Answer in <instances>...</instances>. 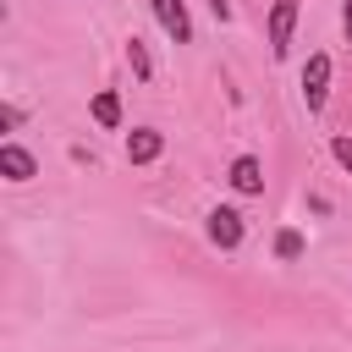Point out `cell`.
Returning a JSON list of instances; mask_svg holds the SVG:
<instances>
[{
  "label": "cell",
  "instance_id": "8fae6325",
  "mask_svg": "<svg viewBox=\"0 0 352 352\" xmlns=\"http://www.w3.org/2000/svg\"><path fill=\"white\" fill-rule=\"evenodd\" d=\"M330 154H336V165L352 176V138H346V132H336V138H330Z\"/></svg>",
  "mask_w": 352,
  "mask_h": 352
},
{
  "label": "cell",
  "instance_id": "5bb4252c",
  "mask_svg": "<svg viewBox=\"0 0 352 352\" xmlns=\"http://www.w3.org/2000/svg\"><path fill=\"white\" fill-rule=\"evenodd\" d=\"M341 33H346V44H352V0L341 6Z\"/></svg>",
  "mask_w": 352,
  "mask_h": 352
},
{
  "label": "cell",
  "instance_id": "ba28073f",
  "mask_svg": "<svg viewBox=\"0 0 352 352\" xmlns=\"http://www.w3.org/2000/svg\"><path fill=\"white\" fill-rule=\"evenodd\" d=\"M88 110H94V121H99V126H104V132H116V126H121V99H116V94H110V88H99V94H94V104H88Z\"/></svg>",
  "mask_w": 352,
  "mask_h": 352
},
{
  "label": "cell",
  "instance_id": "52a82bcc",
  "mask_svg": "<svg viewBox=\"0 0 352 352\" xmlns=\"http://www.w3.org/2000/svg\"><path fill=\"white\" fill-rule=\"evenodd\" d=\"M231 187H236L242 198H258V192H264V165H258L253 154H236V160H231Z\"/></svg>",
  "mask_w": 352,
  "mask_h": 352
},
{
  "label": "cell",
  "instance_id": "30bf717a",
  "mask_svg": "<svg viewBox=\"0 0 352 352\" xmlns=\"http://www.w3.org/2000/svg\"><path fill=\"white\" fill-rule=\"evenodd\" d=\"M275 258H286V264L302 258V231H280V236H275Z\"/></svg>",
  "mask_w": 352,
  "mask_h": 352
},
{
  "label": "cell",
  "instance_id": "7c38bea8",
  "mask_svg": "<svg viewBox=\"0 0 352 352\" xmlns=\"http://www.w3.org/2000/svg\"><path fill=\"white\" fill-rule=\"evenodd\" d=\"M22 121H28V110H22V104H6V110H0V126H6V132H16Z\"/></svg>",
  "mask_w": 352,
  "mask_h": 352
},
{
  "label": "cell",
  "instance_id": "7a4b0ae2",
  "mask_svg": "<svg viewBox=\"0 0 352 352\" xmlns=\"http://www.w3.org/2000/svg\"><path fill=\"white\" fill-rule=\"evenodd\" d=\"M264 28H270V55H275V60H286V50H292V33H297V0H275Z\"/></svg>",
  "mask_w": 352,
  "mask_h": 352
},
{
  "label": "cell",
  "instance_id": "6da1fadb",
  "mask_svg": "<svg viewBox=\"0 0 352 352\" xmlns=\"http://www.w3.org/2000/svg\"><path fill=\"white\" fill-rule=\"evenodd\" d=\"M204 231H209V242H214L220 253H236V248H242V236H248V220H242L236 209H226V204H220V209H209V214H204Z\"/></svg>",
  "mask_w": 352,
  "mask_h": 352
},
{
  "label": "cell",
  "instance_id": "277c9868",
  "mask_svg": "<svg viewBox=\"0 0 352 352\" xmlns=\"http://www.w3.org/2000/svg\"><path fill=\"white\" fill-rule=\"evenodd\" d=\"M148 11H154V22L165 28V38L192 44V16H187V6H182V0H148Z\"/></svg>",
  "mask_w": 352,
  "mask_h": 352
},
{
  "label": "cell",
  "instance_id": "4fadbf2b",
  "mask_svg": "<svg viewBox=\"0 0 352 352\" xmlns=\"http://www.w3.org/2000/svg\"><path fill=\"white\" fill-rule=\"evenodd\" d=\"M209 11H214L220 22H231V0H209Z\"/></svg>",
  "mask_w": 352,
  "mask_h": 352
},
{
  "label": "cell",
  "instance_id": "3957f363",
  "mask_svg": "<svg viewBox=\"0 0 352 352\" xmlns=\"http://www.w3.org/2000/svg\"><path fill=\"white\" fill-rule=\"evenodd\" d=\"M324 94H330V55L319 50V55H308V66H302V104H308V110H324Z\"/></svg>",
  "mask_w": 352,
  "mask_h": 352
},
{
  "label": "cell",
  "instance_id": "5b68a950",
  "mask_svg": "<svg viewBox=\"0 0 352 352\" xmlns=\"http://www.w3.org/2000/svg\"><path fill=\"white\" fill-rule=\"evenodd\" d=\"M0 176H6V182H33V176H38V160H33L16 138H6V143H0Z\"/></svg>",
  "mask_w": 352,
  "mask_h": 352
},
{
  "label": "cell",
  "instance_id": "8992f818",
  "mask_svg": "<svg viewBox=\"0 0 352 352\" xmlns=\"http://www.w3.org/2000/svg\"><path fill=\"white\" fill-rule=\"evenodd\" d=\"M165 154V132H154V126H132L126 132V160L132 165H154Z\"/></svg>",
  "mask_w": 352,
  "mask_h": 352
},
{
  "label": "cell",
  "instance_id": "9c48e42d",
  "mask_svg": "<svg viewBox=\"0 0 352 352\" xmlns=\"http://www.w3.org/2000/svg\"><path fill=\"white\" fill-rule=\"evenodd\" d=\"M126 60H132V72H138V77H143V82H148V77H154V60H148V50H143V44H138V38H126Z\"/></svg>",
  "mask_w": 352,
  "mask_h": 352
}]
</instances>
